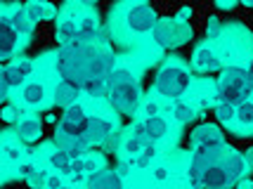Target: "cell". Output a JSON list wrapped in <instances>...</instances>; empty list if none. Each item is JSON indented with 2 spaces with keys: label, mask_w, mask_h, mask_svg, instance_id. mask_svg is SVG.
Masks as SVG:
<instances>
[{
  "label": "cell",
  "mask_w": 253,
  "mask_h": 189,
  "mask_svg": "<svg viewBox=\"0 0 253 189\" xmlns=\"http://www.w3.org/2000/svg\"><path fill=\"white\" fill-rule=\"evenodd\" d=\"M246 175V158L232 147L197 149L189 163V178L197 189H230Z\"/></svg>",
  "instance_id": "cell-1"
},
{
  "label": "cell",
  "mask_w": 253,
  "mask_h": 189,
  "mask_svg": "<svg viewBox=\"0 0 253 189\" xmlns=\"http://www.w3.org/2000/svg\"><path fill=\"white\" fill-rule=\"evenodd\" d=\"M55 67L62 80H69L81 90L92 80H107L109 74L116 69L114 67V55L99 43H76L71 47L59 50Z\"/></svg>",
  "instance_id": "cell-2"
},
{
  "label": "cell",
  "mask_w": 253,
  "mask_h": 189,
  "mask_svg": "<svg viewBox=\"0 0 253 189\" xmlns=\"http://www.w3.org/2000/svg\"><path fill=\"white\" fill-rule=\"evenodd\" d=\"M107 95L116 113L130 118L140 104V88L135 85L132 74L128 69H114L107 78Z\"/></svg>",
  "instance_id": "cell-3"
},
{
  "label": "cell",
  "mask_w": 253,
  "mask_h": 189,
  "mask_svg": "<svg viewBox=\"0 0 253 189\" xmlns=\"http://www.w3.org/2000/svg\"><path fill=\"white\" fill-rule=\"evenodd\" d=\"M218 88H220V100L225 102V104L237 107V104L246 102V97L251 95L253 80H251V76H249L246 69L227 67L225 71H222Z\"/></svg>",
  "instance_id": "cell-4"
},
{
  "label": "cell",
  "mask_w": 253,
  "mask_h": 189,
  "mask_svg": "<svg viewBox=\"0 0 253 189\" xmlns=\"http://www.w3.org/2000/svg\"><path fill=\"white\" fill-rule=\"evenodd\" d=\"M192 38V26L185 19H159V24L154 26V40L159 45H164L168 50L182 47Z\"/></svg>",
  "instance_id": "cell-5"
},
{
  "label": "cell",
  "mask_w": 253,
  "mask_h": 189,
  "mask_svg": "<svg viewBox=\"0 0 253 189\" xmlns=\"http://www.w3.org/2000/svg\"><path fill=\"white\" fill-rule=\"evenodd\" d=\"M189 85V74L180 67H166L161 69L154 78L156 92H161L166 97H180Z\"/></svg>",
  "instance_id": "cell-6"
},
{
  "label": "cell",
  "mask_w": 253,
  "mask_h": 189,
  "mask_svg": "<svg viewBox=\"0 0 253 189\" xmlns=\"http://www.w3.org/2000/svg\"><path fill=\"white\" fill-rule=\"evenodd\" d=\"M88 118L85 112L81 107H69L64 109L62 118H59V125H57V135H71V137H83L85 128H88Z\"/></svg>",
  "instance_id": "cell-7"
},
{
  "label": "cell",
  "mask_w": 253,
  "mask_h": 189,
  "mask_svg": "<svg viewBox=\"0 0 253 189\" xmlns=\"http://www.w3.org/2000/svg\"><path fill=\"white\" fill-rule=\"evenodd\" d=\"M192 147L194 149H213V147H222L225 145V135L218 125L213 123H201L192 130Z\"/></svg>",
  "instance_id": "cell-8"
},
{
  "label": "cell",
  "mask_w": 253,
  "mask_h": 189,
  "mask_svg": "<svg viewBox=\"0 0 253 189\" xmlns=\"http://www.w3.org/2000/svg\"><path fill=\"white\" fill-rule=\"evenodd\" d=\"M159 24L156 12L149 5H135L128 12V26L135 34H147V31H154V26Z\"/></svg>",
  "instance_id": "cell-9"
},
{
  "label": "cell",
  "mask_w": 253,
  "mask_h": 189,
  "mask_svg": "<svg viewBox=\"0 0 253 189\" xmlns=\"http://www.w3.org/2000/svg\"><path fill=\"white\" fill-rule=\"evenodd\" d=\"M111 137V123L104 121V118H88V128H85V133H83V140H85V145L90 147H102L107 145Z\"/></svg>",
  "instance_id": "cell-10"
},
{
  "label": "cell",
  "mask_w": 253,
  "mask_h": 189,
  "mask_svg": "<svg viewBox=\"0 0 253 189\" xmlns=\"http://www.w3.org/2000/svg\"><path fill=\"white\" fill-rule=\"evenodd\" d=\"M85 187L88 189H123V182L116 170L102 168V170L90 173V178L85 180Z\"/></svg>",
  "instance_id": "cell-11"
},
{
  "label": "cell",
  "mask_w": 253,
  "mask_h": 189,
  "mask_svg": "<svg viewBox=\"0 0 253 189\" xmlns=\"http://www.w3.org/2000/svg\"><path fill=\"white\" fill-rule=\"evenodd\" d=\"M55 147L57 151L66 154L71 161H76L83 156V151H88V145L83 137H71V135H55Z\"/></svg>",
  "instance_id": "cell-12"
},
{
  "label": "cell",
  "mask_w": 253,
  "mask_h": 189,
  "mask_svg": "<svg viewBox=\"0 0 253 189\" xmlns=\"http://www.w3.org/2000/svg\"><path fill=\"white\" fill-rule=\"evenodd\" d=\"M19 45V34L7 22V17H0V59H7L14 55Z\"/></svg>",
  "instance_id": "cell-13"
},
{
  "label": "cell",
  "mask_w": 253,
  "mask_h": 189,
  "mask_svg": "<svg viewBox=\"0 0 253 189\" xmlns=\"http://www.w3.org/2000/svg\"><path fill=\"white\" fill-rule=\"evenodd\" d=\"M81 97V88H76L74 83H69V80H59L55 85V104L59 107H76V100Z\"/></svg>",
  "instance_id": "cell-14"
},
{
  "label": "cell",
  "mask_w": 253,
  "mask_h": 189,
  "mask_svg": "<svg viewBox=\"0 0 253 189\" xmlns=\"http://www.w3.org/2000/svg\"><path fill=\"white\" fill-rule=\"evenodd\" d=\"M57 43L62 50L78 43V24L74 19H62L57 24Z\"/></svg>",
  "instance_id": "cell-15"
},
{
  "label": "cell",
  "mask_w": 253,
  "mask_h": 189,
  "mask_svg": "<svg viewBox=\"0 0 253 189\" xmlns=\"http://www.w3.org/2000/svg\"><path fill=\"white\" fill-rule=\"evenodd\" d=\"M33 71V64L31 62H19V64H10V67H5V80H7V85H19L26 80V76H31Z\"/></svg>",
  "instance_id": "cell-16"
},
{
  "label": "cell",
  "mask_w": 253,
  "mask_h": 189,
  "mask_svg": "<svg viewBox=\"0 0 253 189\" xmlns=\"http://www.w3.org/2000/svg\"><path fill=\"white\" fill-rule=\"evenodd\" d=\"M192 67L197 71H215L218 69V57L213 55L211 50H206V47H199L194 57H192Z\"/></svg>",
  "instance_id": "cell-17"
},
{
  "label": "cell",
  "mask_w": 253,
  "mask_h": 189,
  "mask_svg": "<svg viewBox=\"0 0 253 189\" xmlns=\"http://www.w3.org/2000/svg\"><path fill=\"white\" fill-rule=\"evenodd\" d=\"M17 133H19V137H22L24 142H36L43 135V125H41V121H36V118H24L17 125Z\"/></svg>",
  "instance_id": "cell-18"
},
{
  "label": "cell",
  "mask_w": 253,
  "mask_h": 189,
  "mask_svg": "<svg viewBox=\"0 0 253 189\" xmlns=\"http://www.w3.org/2000/svg\"><path fill=\"white\" fill-rule=\"evenodd\" d=\"M78 43H83V45L99 43V29L95 19H83V22L78 24Z\"/></svg>",
  "instance_id": "cell-19"
},
{
  "label": "cell",
  "mask_w": 253,
  "mask_h": 189,
  "mask_svg": "<svg viewBox=\"0 0 253 189\" xmlns=\"http://www.w3.org/2000/svg\"><path fill=\"white\" fill-rule=\"evenodd\" d=\"M142 128H144V133L149 135L152 142L161 140V137L168 133V123H166V118H161V116H149V118L142 123Z\"/></svg>",
  "instance_id": "cell-20"
},
{
  "label": "cell",
  "mask_w": 253,
  "mask_h": 189,
  "mask_svg": "<svg viewBox=\"0 0 253 189\" xmlns=\"http://www.w3.org/2000/svg\"><path fill=\"white\" fill-rule=\"evenodd\" d=\"M24 17L29 19V22H41V19H45L47 14H52L55 12V7H47V5H38V2H29V5H24L22 7Z\"/></svg>",
  "instance_id": "cell-21"
},
{
  "label": "cell",
  "mask_w": 253,
  "mask_h": 189,
  "mask_svg": "<svg viewBox=\"0 0 253 189\" xmlns=\"http://www.w3.org/2000/svg\"><path fill=\"white\" fill-rule=\"evenodd\" d=\"M24 102L26 104H41L45 97V88L41 83H29V85H24Z\"/></svg>",
  "instance_id": "cell-22"
},
{
  "label": "cell",
  "mask_w": 253,
  "mask_h": 189,
  "mask_svg": "<svg viewBox=\"0 0 253 189\" xmlns=\"http://www.w3.org/2000/svg\"><path fill=\"white\" fill-rule=\"evenodd\" d=\"M7 22H10V26L17 31V34H29V31H31V22L24 17L22 10H17L14 14H10V17H7Z\"/></svg>",
  "instance_id": "cell-23"
},
{
  "label": "cell",
  "mask_w": 253,
  "mask_h": 189,
  "mask_svg": "<svg viewBox=\"0 0 253 189\" xmlns=\"http://www.w3.org/2000/svg\"><path fill=\"white\" fill-rule=\"evenodd\" d=\"M50 163L59 170V173H71V158L62 151H55V154L50 156Z\"/></svg>",
  "instance_id": "cell-24"
},
{
  "label": "cell",
  "mask_w": 253,
  "mask_h": 189,
  "mask_svg": "<svg viewBox=\"0 0 253 189\" xmlns=\"http://www.w3.org/2000/svg\"><path fill=\"white\" fill-rule=\"evenodd\" d=\"M215 116H218V121H232L234 116H237V107H232V104H225V102H220L218 107H215Z\"/></svg>",
  "instance_id": "cell-25"
},
{
  "label": "cell",
  "mask_w": 253,
  "mask_h": 189,
  "mask_svg": "<svg viewBox=\"0 0 253 189\" xmlns=\"http://www.w3.org/2000/svg\"><path fill=\"white\" fill-rule=\"evenodd\" d=\"M237 118L242 123H253V104L249 100L237 104Z\"/></svg>",
  "instance_id": "cell-26"
},
{
  "label": "cell",
  "mask_w": 253,
  "mask_h": 189,
  "mask_svg": "<svg viewBox=\"0 0 253 189\" xmlns=\"http://www.w3.org/2000/svg\"><path fill=\"white\" fill-rule=\"evenodd\" d=\"M83 90H85L88 95H92V97H102V95H107V80H92V83H88Z\"/></svg>",
  "instance_id": "cell-27"
},
{
  "label": "cell",
  "mask_w": 253,
  "mask_h": 189,
  "mask_svg": "<svg viewBox=\"0 0 253 189\" xmlns=\"http://www.w3.org/2000/svg\"><path fill=\"white\" fill-rule=\"evenodd\" d=\"M175 118L177 121H189L192 116H194V112H192V107H187V104H177L175 107Z\"/></svg>",
  "instance_id": "cell-28"
},
{
  "label": "cell",
  "mask_w": 253,
  "mask_h": 189,
  "mask_svg": "<svg viewBox=\"0 0 253 189\" xmlns=\"http://www.w3.org/2000/svg\"><path fill=\"white\" fill-rule=\"evenodd\" d=\"M152 158H154V145H149L147 149H144V154L137 158V166H142V168L149 166V161H152Z\"/></svg>",
  "instance_id": "cell-29"
},
{
  "label": "cell",
  "mask_w": 253,
  "mask_h": 189,
  "mask_svg": "<svg viewBox=\"0 0 253 189\" xmlns=\"http://www.w3.org/2000/svg\"><path fill=\"white\" fill-rule=\"evenodd\" d=\"M7 92H10V85L5 80V69H0V102L7 97Z\"/></svg>",
  "instance_id": "cell-30"
},
{
  "label": "cell",
  "mask_w": 253,
  "mask_h": 189,
  "mask_svg": "<svg viewBox=\"0 0 253 189\" xmlns=\"http://www.w3.org/2000/svg\"><path fill=\"white\" fill-rule=\"evenodd\" d=\"M45 185H47V189H62V178H59V175H52V178L45 180Z\"/></svg>",
  "instance_id": "cell-31"
},
{
  "label": "cell",
  "mask_w": 253,
  "mask_h": 189,
  "mask_svg": "<svg viewBox=\"0 0 253 189\" xmlns=\"http://www.w3.org/2000/svg\"><path fill=\"white\" fill-rule=\"evenodd\" d=\"M17 109H14V107H5V109H2V121H14V118H17Z\"/></svg>",
  "instance_id": "cell-32"
},
{
  "label": "cell",
  "mask_w": 253,
  "mask_h": 189,
  "mask_svg": "<svg viewBox=\"0 0 253 189\" xmlns=\"http://www.w3.org/2000/svg\"><path fill=\"white\" fill-rule=\"evenodd\" d=\"M220 29V22H218V17H211L209 22V36H215V31Z\"/></svg>",
  "instance_id": "cell-33"
},
{
  "label": "cell",
  "mask_w": 253,
  "mask_h": 189,
  "mask_svg": "<svg viewBox=\"0 0 253 189\" xmlns=\"http://www.w3.org/2000/svg\"><path fill=\"white\" fill-rule=\"evenodd\" d=\"M22 173L26 175V178H31V175H36V168L29 163V166H22Z\"/></svg>",
  "instance_id": "cell-34"
},
{
  "label": "cell",
  "mask_w": 253,
  "mask_h": 189,
  "mask_svg": "<svg viewBox=\"0 0 253 189\" xmlns=\"http://www.w3.org/2000/svg\"><path fill=\"white\" fill-rule=\"evenodd\" d=\"M237 189H253V180H242V182L237 185Z\"/></svg>",
  "instance_id": "cell-35"
},
{
  "label": "cell",
  "mask_w": 253,
  "mask_h": 189,
  "mask_svg": "<svg viewBox=\"0 0 253 189\" xmlns=\"http://www.w3.org/2000/svg\"><path fill=\"white\" fill-rule=\"evenodd\" d=\"M215 7H220V10H232V7H237L234 2H218Z\"/></svg>",
  "instance_id": "cell-36"
},
{
  "label": "cell",
  "mask_w": 253,
  "mask_h": 189,
  "mask_svg": "<svg viewBox=\"0 0 253 189\" xmlns=\"http://www.w3.org/2000/svg\"><path fill=\"white\" fill-rule=\"evenodd\" d=\"M7 158H12V161L19 158V149H7Z\"/></svg>",
  "instance_id": "cell-37"
},
{
  "label": "cell",
  "mask_w": 253,
  "mask_h": 189,
  "mask_svg": "<svg viewBox=\"0 0 253 189\" xmlns=\"http://www.w3.org/2000/svg\"><path fill=\"white\" fill-rule=\"evenodd\" d=\"M166 178V170L161 168V170H156V180H164Z\"/></svg>",
  "instance_id": "cell-38"
},
{
  "label": "cell",
  "mask_w": 253,
  "mask_h": 189,
  "mask_svg": "<svg viewBox=\"0 0 253 189\" xmlns=\"http://www.w3.org/2000/svg\"><path fill=\"white\" fill-rule=\"evenodd\" d=\"M249 76H251V80H253V62H251V67H249Z\"/></svg>",
  "instance_id": "cell-39"
},
{
  "label": "cell",
  "mask_w": 253,
  "mask_h": 189,
  "mask_svg": "<svg viewBox=\"0 0 253 189\" xmlns=\"http://www.w3.org/2000/svg\"><path fill=\"white\" fill-rule=\"evenodd\" d=\"M62 189H66V187H62Z\"/></svg>",
  "instance_id": "cell-40"
}]
</instances>
